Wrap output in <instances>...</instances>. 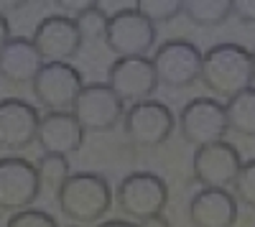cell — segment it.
Masks as SVG:
<instances>
[{"mask_svg":"<svg viewBox=\"0 0 255 227\" xmlns=\"http://www.w3.org/2000/svg\"><path fill=\"white\" fill-rule=\"evenodd\" d=\"M176 128L186 143L194 148H204L212 143L225 140L230 133L225 105L215 97H194L189 100L176 115Z\"/></svg>","mask_w":255,"mask_h":227,"instance_id":"277c9868","label":"cell"},{"mask_svg":"<svg viewBox=\"0 0 255 227\" xmlns=\"http://www.w3.org/2000/svg\"><path fill=\"white\" fill-rule=\"evenodd\" d=\"M115 204L130 222L145 225L163 215L168 204V187L153 171H133L118 184Z\"/></svg>","mask_w":255,"mask_h":227,"instance_id":"3957f363","label":"cell"},{"mask_svg":"<svg viewBox=\"0 0 255 227\" xmlns=\"http://www.w3.org/2000/svg\"><path fill=\"white\" fill-rule=\"evenodd\" d=\"M238 199L227 189H202L189 202L191 227H235Z\"/></svg>","mask_w":255,"mask_h":227,"instance_id":"2e32d148","label":"cell"},{"mask_svg":"<svg viewBox=\"0 0 255 227\" xmlns=\"http://www.w3.org/2000/svg\"><path fill=\"white\" fill-rule=\"evenodd\" d=\"M74 20H77V28L82 33V41H105L110 15L102 10L100 3H90L82 13L74 15Z\"/></svg>","mask_w":255,"mask_h":227,"instance_id":"44dd1931","label":"cell"},{"mask_svg":"<svg viewBox=\"0 0 255 227\" xmlns=\"http://www.w3.org/2000/svg\"><path fill=\"white\" fill-rule=\"evenodd\" d=\"M235 199L243 202L245 207L255 210V158L243 163V169L235 179Z\"/></svg>","mask_w":255,"mask_h":227,"instance_id":"603a6c76","label":"cell"},{"mask_svg":"<svg viewBox=\"0 0 255 227\" xmlns=\"http://www.w3.org/2000/svg\"><path fill=\"white\" fill-rule=\"evenodd\" d=\"M41 115L36 105L18 97L0 100V148L3 151H23L36 143Z\"/></svg>","mask_w":255,"mask_h":227,"instance_id":"5bb4252c","label":"cell"},{"mask_svg":"<svg viewBox=\"0 0 255 227\" xmlns=\"http://www.w3.org/2000/svg\"><path fill=\"white\" fill-rule=\"evenodd\" d=\"M41 194V179L36 163L20 156L0 158V210L5 212H23Z\"/></svg>","mask_w":255,"mask_h":227,"instance_id":"30bf717a","label":"cell"},{"mask_svg":"<svg viewBox=\"0 0 255 227\" xmlns=\"http://www.w3.org/2000/svg\"><path fill=\"white\" fill-rule=\"evenodd\" d=\"M5 227H59L56 217L44 212V210H23V212H15L10 215Z\"/></svg>","mask_w":255,"mask_h":227,"instance_id":"cb8c5ba5","label":"cell"},{"mask_svg":"<svg viewBox=\"0 0 255 227\" xmlns=\"http://www.w3.org/2000/svg\"><path fill=\"white\" fill-rule=\"evenodd\" d=\"M72 113L84 133H110L125 117V102L108 87V82H92L79 92Z\"/></svg>","mask_w":255,"mask_h":227,"instance_id":"ba28073f","label":"cell"},{"mask_svg":"<svg viewBox=\"0 0 255 227\" xmlns=\"http://www.w3.org/2000/svg\"><path fill=\"white\" fill-rule=\"evenodd\" d=\"M243 169L240 151L227 140L197 148L191 156V174L204 189H230Z\"/></svg>","mask_w":255,"mask_h":227,"instance_id":"4fadbf2b","label":"cell"},{"mask_svg":"<svg viewBox=\"0 0 255 227\" xmlns=\"http://www.w3.org/2000/svg\"><path fill=\"white\" fill-rule=\"evenodd\" d=\"M36 171L41 179V189H49V192H59L64 181L72 176L69 158L56 153H41V158L36 161Z\"/></svg>","mask_w":255,"mask_h":227,"instance_id":"ffe728a7","label":"cell"},{"mask_svg":"<svg viewBox=\"0 0 255 227\" xmlns=\"http://www.w3.org/2000/svg\"><path fill=\"white\" fill-rule=\"evenodd\" d=\"M225 113H227L230 130H235L238 135L245 138H255V87H248L235 97H230Z\"/></svg>","mask_w":255,"mask_h":227,"instance_id":"d6986e66","label":"cell"},{"mask_svg":"<svg viewBox=\"0 0 255 227\" xmlns=\"http://www.w3.org/2000/svg\"><path fill=\"white\" fill-rule=\"evenodd\" d=\"M69 227H79V225H69Z\"/></svg>","mask_w":255,"mask_h":227,"instance_id":"f1b7e54d","label":"cell"},{"mask_svg":"<svg viewBox=\"0 0 255 227\" xmlns=\"http://www.w3.org/2000/svg\"><path fill=\"white\" fill-rule=\"evenodd\" d=\"M181 15L199 28H217L232 18V0H184Z\"/></svg>","mask_w":255,"mask_h":227,"instance_id":"ac0fdd59","label":"cell"},{"mask_svg":"<svg viewBox=\"0 0 255 227\" xmlns=\"http://www.w3.org/2000/svg\"><path fill=\"white\" fill-rule=\"evenodd\" d=\"M202 49L186 38H171L153 51L151 61L163 87L184 90L202 77Z\"/></svg>","mask_w":255,"mask_h":227,"instance_id":"8992f818","label":"cell"},{"mask_svg":"<svg viewBox=\"0 0 255 227\" xmlns=\"http://www.w3.org/2000/svg\"><path fill=\"white\" fill-rule=\"evenodd\" d=\"M125 138L140 148H158L171 138L176 128V117L171 108L158 100H145L138 105H130L123 117Z\"/></svg>","mask_w":255,"mask_h":227,"instance_id":"52a82bcc","label":"cell"},{"mask_svg":"<svg viewBox=\"0 0 255 227\" xmlns=\"http://www.w3.org/2000/svg\"><path fill=\"white\" fill-rule=\"evenodd\" d=\"M156 38H158L156 23H151L135 5H130L110 15L105 46L118 59H133V56H145L156 46Z\"/></svg>","mask_w":255,"mask_h":227,"instance_id":"5b68a950","label":"cell"},{"mask_svg":"<svg viewBox=\"0 0 255 227\" xmlns=\"http://www.w3.org/2000/svg\"><path fill=\"white\" fill-rule=\"evenodd\" d=\"M31 90L41 108H46L49 113H67L74 108L79 92L84 90V79L77 67L54 61L44 64V69L31 82Z\"/></svg>","mask_w":255,"mask_h":227,"instance_id":"9c48e42d","label":"cell"},{"mask_svg":"<svg viewBox=\"0 0 255 227\" xmlns=\"http://www.w3.org/2000/svg\"><path fill=\"white\" fill-rule=\"evenodd\" d=\"M158 74L153 69L151 56H133V59H115L108 69V87L128 105L153 100L158 90Z\"/></svg>","mask_w":255,"mask_h":227,"instance_id":"8fae6325","label":"cell"},{"mask_svg":"<svg viewBox=\"0 0 255 227\" xmlns=\"http://www.w3.org/2000/svg\"><path fill=\"white\" fill-rule=\"evenodd\" d=\"M56 204L67 220L77 225H95L113 207V189L102 174L77 171L56 192Z\"/></svg>","mask_w":255,"mask_h":227,"instance_id":"7a4b0ae2","label":"cell"},{"mask_svg":"<svg viewBox=\"0 0 255 227\" xmlns=\"http://www.w3.org/2000/svg\"><path fill=\"white\" fill-rule=\"evenodd\" d=\"M36 143L44 153L72 156L82 148V143H84V128L79 125V120L74 117L72 110H67V113H46V115H41Z\"/></svg>","mask_w":255,"mask_h":227,"instance_id":"9a60e30c","label":"cell"},{"mask_svg":"<svg viewBox=\"0 0 255 227\" xmlns=\"http://www.w3.org/2000/svg\"><path fill=\"white\" fill-rule=\"evenodd\" d=\"M97 227H140V225L130 220H108V222H100Z\"/></svg>","mask_w":255,"mask_h":227,"instance_id":"4316f807","label":"cell"},{"mask_svg":"<svg viewBox=\"0 0 255 227\" xmlns=\"http://www.w3.org/2000/svg\"><path fill=\"white\" fill-rule=\"evenodd\" d=\"M253 56L245 46L225 41L204 51L199 82L215 97H235L238 92L253 87Z\"/></svg>","mask_w":255,"mask_h":227,"instance_id":"6da1fadb","label":"cell"},{"mask_svg":"<svg viewBox=\"0 0 255 227\" xmlns=\"http://www.w3.org/2000/svg\"><path fill=\"white\" fill-rule=\"evenodd\" d=\"M135 8L151 20V23H168L176 15H181L184 3L181 0H140L135 3Z\"/></svg>","mask_w":255,"mask_h":227,"instance_id":"7402d4cb","label":"cell"},{"mask_svg":"<svg viewBox=\"0 0 255 227\" xmlns=\"http://www.w3.org/2000/svg\"><path fill=\"white\" fill-rule=\"evenodd\" d=\"M232 15L245 26H255V0H235L232 3Z\"/></svg>","mask_w":255,"mask_h":227,"instance_id":"d4e9b609","label":"cell"},{"mask_svg":"<svg viewBox=\"0 0 255 227\" xmlns=\"http://www.w3.org/2000/svg\"><path fill=\"white\" fill-rule=\"evenodd\" d=\"M31 41H33L36 51L41 54V59H44V64H54V61L69 64L84 44L82 33L77 28V20L72 15H64V13L46 15L33 28Z\"/></svg>","mask_w":255,"mask_h":227,"instance_id":"7c38bea8","label":"cell"},{"mask_svg":"<svg viewBox=\"0 0 255 227\" xmlns=\"http://www.w3.org/2000/svg\"><path fill=\"white\" fill-rule=\"evenodd\" d=\"M41 69H44V59L31 38H10L0 49V79L10 85H31Z\"/></svg>","mask_w":255,"mask_h":227,"instance_id":"e0dca14e","label":"cell"},{"mask_svg":"<svg viewBox=\"0 0 255 227\" xmlns=\"http://www.w3.org/2000/svg\"><path fill=\"white\" fill-rule=\"evenodd\" d=\"M250 56H253V72H255V49L250 51Z\"/></svg>","mask_w":255,"mask_h":227,"instance_id":"83f0119b","label":"cell"},{"mask_svg":"<svg viewBox=\"0 0 255 227\" xmlns=\"http://www.w3.org/2000/svg\"><path fill=\"white\" fill-rule=\"evenodd\" d=\"M8 41H10V23H8V18L0 13V49H3Z\"/></svg>","mask_w":255,"mask_h":227,"instance_id":"484cf974","label":"cell"}]
</instances>
